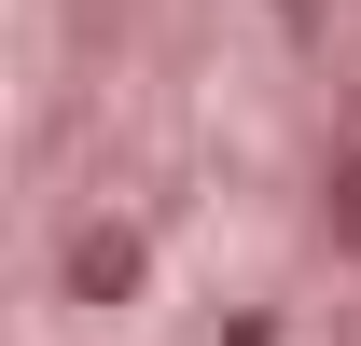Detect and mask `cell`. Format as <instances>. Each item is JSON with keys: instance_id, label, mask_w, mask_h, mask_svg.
Returning a JSON list of instances; mask_svg holds the SVG:
<instances>
[{"instance_id": "6da1fadb", "label": "cell", "mask_w": 361, "mask_h": 346, "mask_svg": "<svg viewBox=\"0 0 361 346\" xmlns=\"http://www.w3.org/2000/svg\"><path fill=\"white\" fill-rule=\"evenodd\" d=\"M139 291V236L126 222H84V236H70V305H126Z\"/></svg>"}, {"instance_id": "7a4b0ae2", "label": "cell", "mask_w": 361, "mask_h": 346, "mask_svg": "<svg viewBox=\"0 0 361 346\" xmlns=\"http://www.w3.org/2000/svg\"><path fill=\"white\" fill-rule=\"evenodd\" d=\"M319 208H334V236L361 250V153H334V180H319Z\"/></svg>"}]
</instances>
